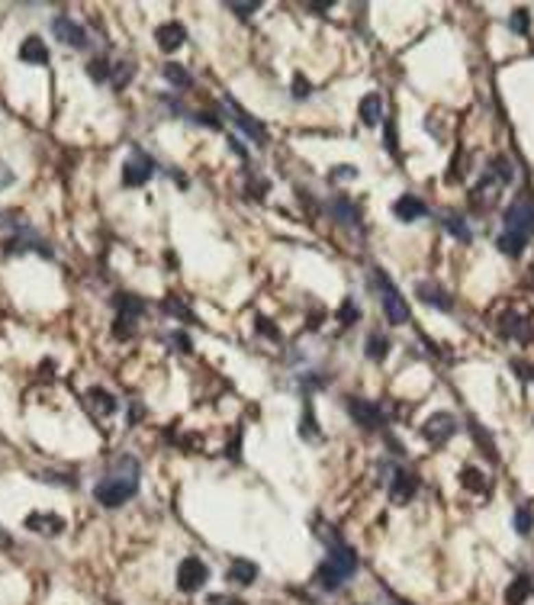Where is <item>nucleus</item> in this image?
I'll return each instance as SVG.
<instances>
[{
    "instance_id": "nucleus-4",
    "label": "nucleus",
    "mask_w": 534,
    "mask_h": 605,
    "mask_svg": "<svg viewBox=\"0 0 534 605\" xmlns=\"http://www.w3.org/2000/svg\"><path fill=\"white\" fill-rule=\"evenodd\" d=\"M374 280H377V287L383 290V312H387V319L393 322V325H406L409 319H412V312H409V303L399 297V290L389 284L383 271H374Z\"/></svg>"
},
{
    "instance_id": "nucleus-21",
    "label": "nucleus",
    "mask_w": 534,
    "mask_h": 605,
    "mask_svg": "<svg viewBox=\"0 0 534 605\" xmlns=\"http://www.w3.org/2000/svg\"><path fill=\"white\" fill-rule=\"evenodd\" d=\"M531 589H534L531 576H515L512 583H509V589H505V605H524Z\"/></svg>"
},
{
    "instance_id": "nucleus-36",
    "label": "nucleus",
    "mask_w": 534,
    "mask_h": 605,
    "mask_svg": "<svg viewBox=\"0 0 534 605\" xmlns=\"http://www.w3.org/2000/svg\"><path fill=\"white\" fill-rule=\"evenodd\" d=\"M531 528H534V515L528 509H518L515 512V531L518 534H531Z\"/></svg>"
},
{
    "instance_id": "nucleus-41",
    "label": "nucleus",
    "mask_w": 534,
    "mask_h": 605,
    "mask_svg": "<svg viewBox=\"0 0 534 605\" xmlns=\"http://www.w3.org/2000/svg\"><path fill=\"white\" fill-rule=\"evenodd\" d=\"M258 332H261V335H271L274 341L280 338V329H277V325H271L267 319H258Z\"/></svg>"
},
{
    "instance_id": "nucleus-15",
    "label": "nucleus",
    "mask_w": 534,
    "mask_h": 605,
    "mask_svg": "<svg viewBox=\"0 0 534 605\" xmlns=\"http://www.w3.org/2000/svg\"><path fill=\"white\" fill-rule=\"evenodd\" d=\"M415 297H419L422 303H428V306L441 309V312H450V309H454V299H450V293H444V290H441L438 284H431V280H425V284H415Z\"/></svg>"
},
{
    "instance_id": "nucleus-38",
    "label": "nucleus",
    "mask_w": 534,
    "mask_h": 605,
    "mask_svg": "<svg viewBox=\"0 0 534 605\" xmlns=\"http://www.w3.org/2000/svg\"><path fill=\"white\" fill-rule=\"evenodd\" d=\"M309 90H313V87H309V81H306L303 75H296L293 77V97H296V100H306V97H309Z\"/></svg>"
},
{
    "instance_id": "nucleus-39",
    "label": "nucleus",
    "mask_w": 534,
    "mask_h": 605,
    "mask_svg": "<svg viewBox=\"0 0 534 605\" xmlns=\"http://www.w3.org/2000/svg\"><path fill=\"white\" fill-rule=\"evenodd\" d=\"M357 177V171L351 168V164H338L335 171H332V181H354Z\"/></svg>"
},
{
    "instance_id": "nucleus-30",
    "label": "nucleus",
    "mask_w": 534,
    "mask_h": 605,
    "mask_svg": "<svg viewBox=\"0 0 534 605\" xmlns=\"http://www.w3.org/2000/svg\"><path fill=\"white\" fill-rule=\"evenodd\" d=\"M161 75H165V81H171L174 87H190V75L184 71V64H178V62H168L165 68H161Z\"/></svg>"
},
{
    "instance_id": "nucleus-28",
    "label": "nucleus",
    "mask_w": 534,
    "mask_h": 605,
    "mask_svg": "<svg viewBox=\"0 0 534 605\" xmlns=\"http://www.w3.org/2000/svg\"><path fill=\"white\" fill-rule=\"evenodd\" d=\"M486 174H489V177H496V181H499V184L505 187V184H512L515 168H512V161L499 155V158H492V161H489V171H486Z\"/></svg>"
},
{
    "instance_id": "nucleus-13",
    "label": "nucleus",
    "mask_w": 534,
    "mask_h": 605,
    "mask_svg": "<svg viewBox=\"0 0 534 605\" xmlns=\"http://www.w3.org/2000/svg\"><path fill=\"white\" fill-rule=\"evenodd\" d=\"M64 525L68 521L62 519V515H55V512H32V515H26V528L29 531H39V534H62Z\"/></svg>"
},
{
    "instance_id": "nucleus-27",
    "label": "nucleus",
    "mask_w": 534,
    "mask_h": 605,
    "mask_svg": "<svg viewBox=\"0 0 534 605\" xmlns=\"http://www.w3.org/2000/svg\"><path fill=\"white\" fill-rule=\"evenodd\" d=\"M116 306H119V316H126L136 322L142 312H145V303L138 297H132V293H123V297H116Z\"/></svg>"
},
{
    "instance_id": "nucleus-17",
    "label": "nucleus",
    "mask_w": 534,
    "mask_h": 605,
    "mask_svg": "<svg viewBox=\"0 0 534 605\" xmlns=\"http://www.w3.org/2000/svg\"><path fill=\"white\" fill-rule=\"evenodd\" d=\"M499 187H502V184L496 181V177L483 174L480 184H476V190L470 193V206H476V210H489L492 203H496V193H499Z\"/></svg>"
},
{
    "instance_id": "nucleus-32",
    "label": "nucleus",
    "mask_w": 534,
    "mask_h": 605,
    "mask_svg": "<svg viewBox=\"0 0 534 605\" xmlns=\"http://www.w3.org/2000/svg\"><path fill=\"white\" fill-rule=\"evenodd\" d=\"M461 483L467 489H473V493H486V480H483L480 470H473V467H463L461 470Z\"/></svg>"
},
{
    "instance_id": "nucleus-26",
    "label": "nucleus",
    "mask_w": 534,
    "mask_h": 605,
    "mask_svg": "<svg viewBox=\"0 0 534 605\" xmlns=\"http://www.w3.org/2000/svg\"><path fill=\"white\" fill-rule=\"evenodd\" d=\"M441 225H444L454 238H461V242H470V238H473V229L463 223L457 212H444V216H441Z\"/></svg>"
},
{
    "instance_id": "nucleus-8",
    "label": "nucleus",
    "mask_w": 534,
    "mask_h": 605,
    "mask_svg": "<svg viewBox=\"0 0 534 605\" xmlns=\"http://www.w3.org/2000/svg\"><path fill=\"white\" fill-rule=\"evenodd\" d=\"M348 412L354 419L361 428H380V425L387 422L383 419V409L377 403H370V399H361V396H351L348 399Z\"/></svg>"
},
{
    "instance_id": "nucleus-14",
    "label": "nucleus",
    "mask_w": 534,
    "mask_h": 605,
    "mask_svg": "<svg viewBox=\"0 0 534 605\" xmlns=\"http://www.w3.org/2000/svg\"><path fill=\"white\" fill-rule=\"evenodd\" d=\"M415 489H419V480L415 473H409V470H396V480H393V486H389V496L396 506H409L412 496H415Z\"/></svg>"
},
{
    "instance_id": "nucleus-43",
    "label": "nucleus",
    "mask_w": 534,
    "mask_h": 605,
    "mask_svg": "<svg viewBox=\"0 0 534 605\" xmlns=\"http://www.w3.org/2000/svg\"><path fill=\"white\" fill-rule=\"evenodd\" d=\"M210 605H245V602L232 599V595H210Z\"/></svg>"
},
{
    "instance_id": "nucleus-46",
    "label": "nucleus",
    "mask_w": 534,
    "mask_h": 605,
    "mask_svg": "<svg viewBox=\"0 0 534 605\" xmlns=\"http://www.w3.org/2000/svg\"><path fill=\"white\" fill-rule=\"evenodd\" d=\"M7 184H13V171L7 164H0V187H7Z\"/></svg>"
},
{
    "instance_id": "nucleus-31",
    "label": "nucleus",
    "mask_w": 534,
    "mask_h": 605,
    "mask_svg": "<svg viewBox=\"0 0 534 605\" xmlns=\"http://www.w3.org/2000/svg\"><path fill=\"white\" fill-rule=\"evenodd\" d=\"M300 435L306 438V441H319L322 438V432L315 428V419H313V406L306 403V409H303V425H300Z\"/></svg>"
},
{
    "instance_id": "nucleus-16",
    "label": "nucleus",
    "mask_w": 534,
    "mask_h": 605,
    "mask_svg": "<svg viewBox=\"0 0 534 605\" xmlns=\"http://www.w3.org/2000/svg\"><path fill=\"white\" fill-rule=\"evenodd\" d=\"M84 403H87V409H90L94 415H100V419H106V415H113L116 409H119L116 396H113V393H106V390H100V386L87 390V393H84Z\"/></svg>"
},
{
    "instance_id": "nucleus-23",
    "label": "nucleus",
    "mask_w": 534,
    "mask_h": 605,
    "mask_svg": "<svg viewBox=\"0 0 534 605\" xmlns=\"http://www.w3.org/2000/svg\"><path fill=\"white\" fill-rule=\"evenodd\" d=\"M332 212H335L338 223H348V225H361V210L354 206V200H348V197H338L332 203Z\"/></svg>"
},
{
    "instance_id": "nucleus-34",
    "label": "nucleus",
    "mask_w": 534,
    "mask_h": 605,
    "mask_svg": "<svg viewBox=\"0 0 534 605\" xmlns=\"http://www.w3.org/2000/svg\"><path fill=\"white\" fill-rule=\"evenodd\" d=\"M509 26H512V32L524 36V32L531 29V13H528V10H515V13H512V20H509Z\"/></svg>"
},
{
    "instance_id": "nucleus-24",
    "label": "nucleus",
    "mask_w": 534,
    "mask_h": 605,
    "mask_svg": "<svg viewBox=\"0 0 534 605\" xmlns=\"http://www.w3.org/2000/svg\"><path fill=\"white\" fill-rule=\"evenodd\" d=\"M254 580H258V567H254L252 560H239V563H232V570H229V583H235V586H252Z\"/></svg>"
},
{
    "instance_id": "nucleus-3",
    "label": "nucleus",
    "mask_w": 534,
    "mask_h": 605,
    "mask_svg": "<svg viewBox=\"0 0 534 605\" xmlns=\"http://www.w3.org/2000/svg\"><path fill=\"white\" fill-rule=\"evenodd\" d=\"M502 225H505V232H518V235H524V238H531L534 235V200L531 197H518V200L505 210Z\"/></svg>"
},
{
    "instance_id": "nucleus-5",
    "label": "nucleus",
    "mask_w": 534,
    "mask_h": 605,
    "mask_svg": "<svg viewBox=\"0 0 534 605\" xmlns=\"http://www.w3.org/2000/svg\"><path fill=\"white\" fill-rule=\"evenodd\" d=\"M457 432V419L450 412H435V415H428L425 422H422V438L428 441V445H444L450 435Z\"/></svg>"
},
{
    "instance_id": "nucleus-20",
    "label": "nucleus",
    "mask_w": 534,
    "mask_h": 605,
    "mask_svg": "<svg viewBox=\"0 0 534 605\" xmlns=\"http://www.w3.org/2000/svg\"><path fill=\"white\" fill-rule=\"evenodd\" d=\"M20 58L29 64H49V49L39 36H29V39H23L20 45Z\"/></svg>"
},
{
    "instance_id": "nucleus-10",
    "label": "nucleus",
    "mask_w": 534,
    "mask_h": 605,
    "mask_svg": "<svg viewBox=\"0 0 534 605\" xmlns=\"http://www.w3.org/2000/svg\"><path fill=\"white\" fill-rule=\"evenodd\" d=\"M226 103L232 106V113H235V123H239V129L241 132H245V136L252 138L254 145H264V142H267V132H264V126L261 123H258V119H252V113H248V110H245V106L239 103V100H235V97H226Z\"/></svg>"
},
{
    "instance_id": "nucleus-11",
    "label": "nucleus",
    "mask_w": 534,
    "mask_h": 605,
    "mask_svg": "<svg viewBox=\"0 0 534 605\" xmlns=\"http://www.w3.org/2000/svg\"><path fill=\"white\" fill-rule=\"evenodd\" d=\"M52 32L62 39L64 45H71V49H84V45H87L84 26H77L71 16H55V20H52Z\"/></svg>"
},
{
    "instance_id": "nucleus-45",
    "label": "nucleus",
    "mask_w": 534,
    "mask_h": 605,
    "mask_svg": "<svg viewBox=\"0 0 534 605\" xmlns=\"http://www.w3.org/2000/svg\"><path fill=\"white\" fill-rule=\"evenodd\" d=\"M171 338H174V341H178V345H180V351H190V348H193V345H190V338H187V335H184V332H174Z\"/></svg>"
},
{
    "instance_id": "nucleus-1",
    "label": "nucleus",
    "mask_w": 534,
    "mask_h": 605,
    "mask_svg": "<svg viewBox=\"0 0 534 605\" xmlns=\"http://www.w3.org/2000/svg\"><path fill=\"white\" fill-rule=\"evenodd\" d=\"M138 477H142V467H138L136 457H129V454L116 457L110 473L94 486V499L100 506H106V509L123 506V502H129L138 493Z\"/></svg>"
},
{
    "instance_id": "nucleus-7",
    "label": "nucleus",
    "mask_w": 534,
    "mask_h": 605,
    "mask_svg": "<svg viewBox=\"0 0 534 605\" xmlns=\"http://www.w3.org/2000/svg\"><path fill=\"white\" fill-rule=\"evenodd\" d=\"M151 174H155V161L148 158L145 151H132L129 161L123 164V184L126 187H142V184H148Z\"/></svg>"
},
{
    "instance_id": "nucleus-44",
    "label": "nucleus",
    "mask_w": 534,
    "mask_h": 605,
    "mask_svg": "<svg viewBox=\"0 0 534 605\" xmlns=\"http://www.w3.org/2000/svg\"><path fill=\"white\" fill-rule=\"evenodd\" d=\"M232 10L239 13V16H252L258 10V3H232Z\"/></svg>"
},
{
    "instance_id": "nucleus-42",
    "label": "nucleus",
    "mask_w": 534,
    "mask_h": 605,
    "mask_svg": "<svg viewBox=\"0 0 534 605\" xmlns=\"http://www.w3.org/2000/svg\"><path fill=\"white\" fill-rule=\"evenodd\" d=\"M387 151L396 155V126L393 123H387Z\"/></svg>"
},
{
    "instance_id": "nucleus-12",
    "label": "nucleus",
    "mask_w": 534,
    "mask_h": 605,
    "mask_svg": "<svg viewBox=\"0 0 534 605\" xmlns=\"http://www.w3.org/2000/svg\"><path fill=\"white\" fill-rule=\"evenodd\" d=\"M393 216H396L399 223H415L422 216H428V206H425V200H419L415 193H402V197L393 203Z\"/></svg>"
},
{
    "instance_id": "nucleus-18",
    "label": "nucleus",
    "mask_w": 534,
    "mask_h": 605,
    "mask_svg": "<svg viewBox=\"0 0 534 605\" xmlns=\"http://www.w3.org/2000/svg\"><path fill=\"white\" fill-rule=\"evenodd\" d=\"M155 39L161 52H178L180 45H184V39H187V32H184L180 23H165V26H158Z\"/></svg>"
},
{
    "instance_id": "nucleus-29",
    "label": "nucleus",
    "mask_w": 534,
    "mask_h": 605,
    "mask_svg": "<svg viewBox=\"0 0 534 605\" xmlns=\"http://www.w3.org/2000/svg\"><path fill=\"white\" fill-rule=\"evenodd\" d=\"M132 75H136V68H132L129 62L113 64V71H110V84H113V90H123V87L132 81Z\"/></svg>"
},
{
    "instance_id": "nucleus-40",
    "label": "nucleus",
    "mask_w": 534,
    "mask_h": 605,
    "mask_svg": "<svg viewBox=\"0 0 534 605\" xmlns=\"http://www.w3.org/2000/svg\"><path fill=\"white\" fill-rule=\"evenodd\" d=\"M165 309H168V312H174V316H180V319H187V322H193V316H190V309H184L178 303V299L171 297V299H165Z\"/></svg>"
},
{
    "instance_id": "nucleus-48",
    "label": "nucleus",
    "mask_w": 534,
    "mask_h": 605,
    "mask_svg": "<svg viewBox=\"0 0 534 605\" xmlns=\"http://www.w3.org/2000/svg\"><path fill=\"white\" fill-rule=\"evenodd\" d=\"M389 447H393V454H406V447H402V441H396V438H389Z\"/></svg>"
},
{
    "instance_id": "nucleus-47",
    "label": "nucleus",
    "mask_w": 534,
    "mask_h": 605,
    "mask_svg": "<svg viewBox=\"0 0 534 605\" xmlns=\"http://www.w3.org/2000/svg\"><path fill=\"white\" fill-rule=\"evenodd\" d=\"M229 142H232V151H235V155H241V161L248 158V151H245V145H241L239 138H229Z\"/></svg>"
},
{
    "instance_id": "nucleus-37",
    "label": "nucleus",
    "mask_w": 534,
    "mask_h": 605,
    "mask_svg": "<svg viewBox=\"0 0 534 605\" xmlns=\"http://www.w3.org/2000/svg\"><path fill=\"white\" fill-rule=\"evenodd\" d=\"M116 322H119V325H116V329H113V335H116V338H129V335L136 332V322H132V319L119 316V319H116Z\"/></svg>"
},
{
    "instance_id": "nucleus-25",
    "label": "nucleus",
    "mask_w": 534,
    "mask_h": 605,
    "mask_svg": "<svg viewBox=\"0 0 534 605\" xmlns=\"http://www.w3.org/2000/svg\"><path fill=\"white\" fill-rule=\"evenodd\" d=\"M524 245H528V238H524V235H518V232H502L499 238H496V248H499L502 255H509V258L522 255Z\"/></svg>"
},
{
    "instance_id": "nucleus-9",
    "label": "nucleus",
    "mask_w": 534,
    "mask_h": 605,
    "mask_svg": "<svg viewBox=\"0 0 534 605\" xmlns=\"http://www.w3.org/2000/svg\"><path fill=\"white\" fill-rule=\"evenodd\" d=\"M499 335H505V338H515V341H531L534 338V325H531V319L522 316V312H502L499 316Z\"/></svg>"
},
{
    "instance_id": "nucleus-22",
    "label": "nucleus",
    "mask_w": 534,
    "mask_h": 605,
    "mask_svg": "<svg viewBox=\"0 0 534 605\" xmlns=\"http://www.w3.org/2000/svg\"><path fill=\"white\" fill-rule=\"evenodd\" d=\"M364 354L370 358V361H387V354H389V338L387 335H380V332H370L364 341Z\"/></svg>"
},
{
    "instance_id": "nucleus-19",
    "label": "nucleus",
    "mask_w": 534,
    "mask_h": 605,
    "mask_svg": "<svg viewBox=\"0 0 534 605\" xmlns=\"http://www.w3.org/2000/svg\"><path fill=\"white\" fill-rule=\"evenodd\" d=\"M380 119H383V97L377 90H370V94L361 100V123L364 126H377Z\"/></svg>"
},
{
    "instance_id": "nucleus-6",
    "label": "nucleus",
    "mask_w": 534,
    "mask_h": 605,
    "mask_svg": "<svg viewBox=\"0 0 534 605\" xmlns=\"http://www.w3.org/2000/svg\"><path fill=\"white\" fill-rule=\"evenodd\" d=\"M210 580V570H206V563L199 560V557H187V560L178 567V589L180 593H197L203 589Z\"/></svg>"
},
{
    "instance_id": "nucleus-33",
    "label": "nucleus",
    "mask_w": 534,
    "mask_h": 605,
    "mask_svg": "<svg viewBox=\"0 0 534 605\" xmlns=\"http://www.w3.org/2000/svg\"><path fill=\"white\" fill-rule=\"evenodd\" d=\"M357 319H361L357 303H354V299H345V303H341V309H338V322H341V325H354Z\"/></svg>"
},
{
    "instance_id": "nucleus-35",
    "label": "nucleus",
    "mask_w": 534,
    "mask_h": 605,
    "mask_svg": "<svg viewBox=\"0 0 534 605\" xmlns=\"http://www.w3.org/2000/svg\"><path fill=\"white\" fill-rule=\"evenodd\" d=\"M87 71H90V77H94V81H110V71H113V64H106L104 58H94V62L87 64Z\"/></svg>"
},
{
    "instance_id": "nucleus-2",
    "label": "nucleus",
    "mask_w": 534,
    "mask_h": 605,
    "mask_svg": "<svg viewBox=\"0 0 534 605\" xmlns=\"http://www.w3.org/2000/svg\"><path fill=\"white\" fill-rule=\"evenodd\" d=\"M357 570V557L351 547H332L328 551V557L322 560V567H319V573H315V580H319V586L322 589H328V593H335V589H341V586L354 576Z\"/></svg>"
},
{
    "instance_id": "nucleus-49",
    "label": "nucleus",
    "mask_w": 534,
    "mask_h": 605,
    "mask_svg": "<svg viewBox=\"0 0 534 605\" xmlns=\"http://www.w3.org/2000/svg\"><path fill=\"white\" fill-rule=\"evenodd\" d=\"M3 541H7V534H3V531H0V544H3Z\"/></svg>"
}]
</instances>
